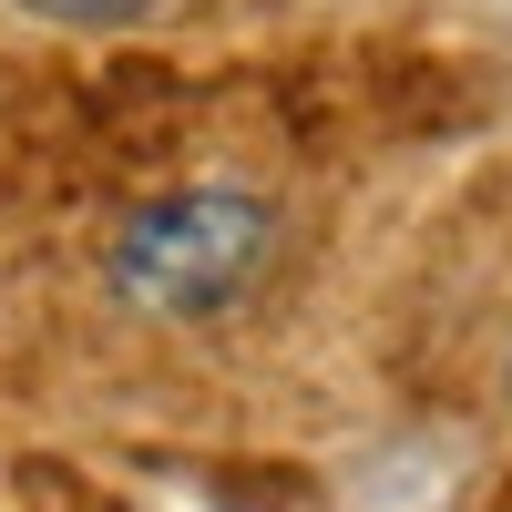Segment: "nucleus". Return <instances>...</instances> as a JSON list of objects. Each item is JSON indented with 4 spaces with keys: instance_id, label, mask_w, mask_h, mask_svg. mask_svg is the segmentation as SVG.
<instances>
[{
    "instance_id": "f257e3e1",
    "label": "nucleus",
    "mask_w": 512,
    "mask_h": 512,
    "mask_svg": "<svg viewBox=\"0 0 512 512\" xmlns=\"http://www.w3.org/2000/svg\"><path fill=\"white\" fill-rule=\"evenodd\" d=\"M277 236H287L277 195H256V185H226V175L216 185H164L113 226L103 287H113V308H134L154 328H205V318H226L267 287Z\"/></svg>"
},
{
    "instance_id": "f03ea898",
    "label": "nucleus",
    "mask_w": 512,
    "mask_h": 512,
    "mask_svg": "<svg viewBox=\"0 0 512 512\" xmlns=\"http://www.w3.org/2000/svg\"><path fill=\"white\" fill-rule=\"evenodd\" d=\"M0 11L52 21V31H144V21L175 11V0H0Z\"/></svg>"
}]
</instances>
